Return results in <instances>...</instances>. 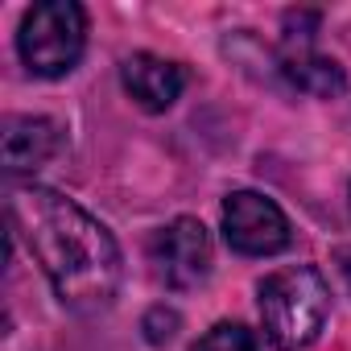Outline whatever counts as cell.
<instances>
[{
	"label": "cell",
	"instance_id": "obj_1",
	"mask_svg": "<svg viewBox=\"0 0 351 351\" xmlns=\"http://www.w3.org/2000/svg\"><path fill=\"white\" fill-rule=\"evenodd\" d=\"M9 219L62 306L75 314H99L116 302L124 277L120 248L112 232L79 203L50 186H17L9 195Z\"/></svg>",
	"mask_w": 351,
	"mask_h": 351
},
{
	"label": "cell",
	"instance_id": "obj_2",
	"mask_svg": "<svg viewBox=\"0 0 351 351\" xmlns=\"http://www.w3.org/2000/svg\"><path fill=\"white\" fill-rule=\"evenodd\" d=\"M326 314H330V289L318 269L293 265L261 281V322L273 347L281 351L310 347L326 326Z\"/></svg>",
	"mask_w": 351,
	"mask_h": 351
},
{
	"label": "cell",
	"instance_id": "obj_3",
	"mask_svg": "<svg viewBox=\"0 0 351 351\" xmlns=\"http://www.w3.org/2000/svg\"><path fill=\"white\" fill-rule=\"evenodd\" d=\"M83 46H87V13L75 0H42L25 13L17 34V50L25 66L42 79H58L75 71Z\"/></svg>",
	"mask_w": 351,
	"mask_h": 351
},
{
	"label": "cell",
	"instance_id": "obj_4",
	"mask_svg": "<svg viewBox=\"0 0 351 351\" xmlns=\"http://www.w3.org/2000/svg\"><path fill=\"white\" fill-rule=\"evenodd\" d=\"M223 240L240 256H273L289 248V219L273 199L236 191L223 199Z\"/></svg>",
	"mask_w": 351,
	"mask_h": 351
},
{
	"label": "cell",
	"instance_id": "obj_5",
	"mask_svg": "<svg viewBox=\"0 0 351 351\" xmlns=\"http://www.w3.org/2000/svg\"><path fill=\"white\" fill-rule=\"evenodd\" d=\"M153 269L169 289H195L211 277V236L199 219L182 215L165 223L149 244Z\"/></svg>",
	"mask_w": 351,
	"mask_h": 351
},
{
	"label": "cell",
	"instance_id": "obj_6",
	"mask_svg": "<svg viewBox=\"0 0 351 351\" xmlns=\"http://www.w3.org/2000/svg\"><path fill=\"white\" fill-rule=\"evenodd\" d=\"M120 79H124V91H128L145 112H165V108H173V99H178L182 87H186L182 66H178V62H165V58H157V54H132V58L124 62Z\"/></svg>",
	"mask_w": 351,
	"mask_h": 351
},
{
	"label": "cell",
	"instance_id": "obj_7",
	"mask_svg": "<svg viewBox=\"0 0 351 351\" xmlns=\"http://www.w3.org/2000/svg\"><path fill=\"white\" fill-rule=\"evenodd\" d=\"M58 145H62V136H58L54 120H42V116H9L5 120V169L9 173L46 165L58 153Z\"/></svg>",
	"mask_w": 351,
	"mask_h": 351
},
{
	"label": "cell",
	"instance_id": "obj_8",
	"mask_svg": "<svg viewBox=\"0 0 351 351\" xmlns=\"http://www.w3.org/2000/svg\"><path fill=\"white\" fill-rule=\"evenodd\" d=\"M281 75L289 79V87H298L302 95H318L330 99L347 87V75L335 58H322L310 42H289L281 54Z\"/></svg>",
	"mask_w": 351,
	"mask_h": 351
},
{
	"label": "cell",
	"instance_id": "obj_9",
	"mask_svg": "<svg viewBox=\"0 0 351 351\" xmlns=\"http://www.w3.org/2000/svg\"><path fill=\"white\" fill-rule=\"evenodd\" d=\"M191 351H256V335L244 322H219L211 326Z\"/></svg>",
	"mask_w": 351,
	"mask_h": 351
},
{
	"label": "cell",
	"instance_id": "obj_10",
	"mask_svg": "<svg viewBox=\"0 0 351 351\" xmlns=\"http://www.w3.org/2000/svg\"><path fill=\"white\" fill-rule=\"evenodd\" d=\"M173 330H178V314H173V310H165V306L149 310V318H145V339L149 343H165Z\"/></svg>",
	"mask_w": 351,
	"mask_h": 351
},
{
	"label": "cell",
	"instance_id": "obj_11",
	"mask_svg": "<svg viewBox=\"0 0 351 351\" xmlns=\"http://www.w3.org/2000/svg\"><path fill=\"white\" fill-rule=\"evenodd\" d=\"M339 269H343V277H347V285H351V248L339 252Z\"/></svg>",
	"mask_w": 351,
	"mask_h": 351
}]
</instances>
